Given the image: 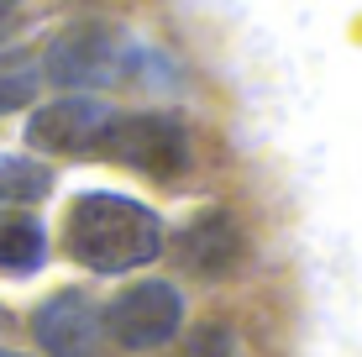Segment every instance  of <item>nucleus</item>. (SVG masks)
<instances>
[{
    "mask_svg": "<svg viewBox=\"0 0 362 357\" xmlns=\"http://www.w3.org/2000/svg\"><path fill=\"white\" fill-rule=\"evenodd\" d=\"M64 237H69V252L79 268H90V274H132V268H147L163 252L168 231L142 200L95 189V194L74 200Z\"/></svg>",
    "mask_w": 362,
    "mask_h": 357,
    "instance_id": "obj_1",
    "label": "nucleus"
},
{
    "mask_svg": "<svg viewBox=\"0 0 362 357\" xmlns=\"http://www.w3.org/2000/svg\"><path fill=\"white\" fill-rule=\"evenodd\" d=\"M132 64H136L132 37L110 27V21H74L42 47V79L64 84L74 95H90L100 84L127 79Z\"/></svg>",
    "mask_w": 362,
    "mask_h": 357,
    "instance_id": "obj_2",
    "label": "nucleus"
},
{
    "mask_svg": "<svg viewBox=\"0 0 362 357\" xmlns=\"http://www.w3.org/2000/svg\"><path fill=\"white\" fill-rule=\"evenodd\" d=\"M100 158H116V163H127L147 179H179L189 168L194 147H189V131H184L179 116H163V110H132V116H121L116 110Z\"/></svg>",
    "mask_w": 362,
    "mask_h": 357,
    "instance_id": "obj_3",
    "label": "nucleus"
},
{
    "mask_svg": "<svg viewBox=\"0 0 362 357\" xmlns=\"http://www.w3.org/2000/svg\"><path fill=\"white\" fill-rule=\"evenodd\" d=\"M100 326L121 341L127 352H153L168 347L184 326V294L163 284V279H147V284H132L110 300V310L100 315Z\"/></svg>",
    "mask_w": 362,
    "mask_h": 357,
    "instance_id": "obj_4",
    "label": "nucleus"
},
{
    "mask_svg": "<svg viewBox=\"0 0 362 357\" xmlns=\"http://www.w3.org/2000/svg\"><path fill=\"white\" fill-rule=\"evenodd\" d=\"M116 110L95 95H64L27 121V142L47 158H100Z\"/></svg>",
    "mask_w": 362,
    "mask_h": 357,
    "instance_id": "obj_5",
    "label": "nucleus"
},
{
    "mask_svg": "<svg viewBox=\"0 0 362 357\" xmlns=\"http://www.w3.org/2000/svg\"><path fill=\"white\" fill-rule=\"evenodd\" d=\"M32 336H37V347H42L47 357H95L105 326H100V310H95L90 294L64 289V294H53L47 305H37Z\"/></svg>",
    "mask_w": 362,
    "mask_h": 357,
    "instance_id": "obj_6",
    "label": "nucleus"
},
{
    "mask_svg": "<svg viewBox=\"0 0 362 357\" xmlns=\"http://www.w3.org/2000/svg\"><path fill=\"white\" fill-rule=\"evenodd\" d=\"M173 252H179V268L189 279H226L242 263V226L226 211H205L179 231Z\"/></svg>",
    "mask_w": 362,
    "mask_h": 357,
    "instance_id": "obj_7",
    "label": "nucleus"
},
{
    "mask_svg": "<svg viewBox=\"0 0 362 357\" xmlns=\"http://www.w3.org/2000/svg\"><path fill=\"white\" fill-rule=\"evenodd\" d=\"M47 263V226L27 211H0V274H37Z\"/></svg>",
    "mask_w": 362,
    "mask_h": 357,
    "instance_id": "obj_8",
    "label": "nucleus"
},
{
    "mask_svg": "<svg viewBox=\"0 0 362 357\" xmlns=\"http://www.w3.org/2000/svg\"><path fill=\"white\" fill-rule=\"evenodd\" d=\"M53 189V168L21 153H0V211H21V205L47 200Z\"/></svg>",
    "mask_w": 362,
    "mask_h": 357,
    "instance_id": "obj_9",
    "label": "nucleus"
},
{
    "mask_svg": "<svg viewBox=\"0 0 362 357\" xmlns=\"http://www.w3.org/2000/svg\"><path fill=\"white\" fill-rule=\"evenodd\" d=\"M42 90V53L37 47H6L0 53V116L27 110Z\"/></svg>",
    "mask_w": 362,
    "mask_h": 357,
    "instance_id": "obj_10",
    "label": "nucleus"
},
{
    "mask_svg": "<svg viewBox=\"0 0 362 357\" xmlns=\"http://www.w3.org/2000/svg\"><path fill=\"white\" fill-rule=\"evenodd\" d=\"M184 357H236V341H231L226 326H205V331H194V341L184 347Z\"/></svg>",
    "mask_w": 362,
    "mask_h": 357,
    "instance_id": "obj_11",
    "label": "nucleus"
},
{
    "mask_svg": "<svg viewBox=\"0 0 362 357\" xmlns=\"http://www.w3.org/2000/svg\"><path fill=\"white\" fill-rule=\"evenodd\" d=\"M0 357H32V352H11V347H0Z\"/></svg>",
    "mask_w": 362,
    "mask_h": 357,
    "instance_id": "obj_12",
    "label": "nucleus"
},
{
    "mask_svg": "<svg viewBox=\"0 0 362 357\" xmlns=\"http://www.w3.org/2000/svg\"><path fill=\"white\" fill-rule=\"evenodd\" d=\"M6 6H16V0H0V11H6Z\"/></svg>",
    "mask_w": 362,
    "mask_h": 357,
    "instance_id": "obj_13",
    "label": "nucleus"
},
{
    "mask_svg": "<svg viewBox=\"0 0 362 357\" xmlns=\"http://www.w3.org/2000/svg\"><path fill=\"white\" fill-rule=\"evenodd\" d=\"M0 331H6V310H0Z\"/></svg>",
    "mask_w": 362,
    "mask_h": 357,
    "instance_id": "obj_14",
    "label": "nucleus"
}]
</instances>
